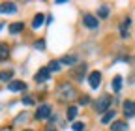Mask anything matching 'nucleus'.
<instances>
[{"label":"nucleus","mask_w":135,"mask_h":131,"mask_svg":"<svg viewBox=\"0 0 135 131\" xmlns=\"http://www.w3.org/2000/svg\"><path fill=\"white\" fill-rule=\"evenodd\" d=\"M73 95H75V92H73V88L70 84H62L58 88V97H62V99H71Z\"/></svg>","instance_id":"nucleus-1"},{"label":"nucleus","mask_w":135,"mask_h":131,"mask_svg":"<svg viewBox=\"0 0 135 131\" xmlns=\"http://www.w3.org/2000/svg\"><path fill=\"white\" fill-rule=\"evenodd\" d=\"M109 105H111V97L109 95H101L99 99L96 101V110H99V112H103V110H107L109 109Z\"/></svg>","instance_id":"nucleus-2"},{"label":"nucleus","mask_w":135,"mask_h":131,"mask_svg":"<svg viewBox=\"0 0 135 131\" xmlns=\"http://www.w3.org/2000/svg\"><path fill=\"white\" fill-rule=\"evenodd\" d=\"M15 11H17V6L11 4V2H2V4H0V13H2V15H11Z\"/></svg>","instance_id":"nucleus-3"},{"label":"nucleus","mask_w":135,"mask_h":131,"mask_svg":"<svg viewBox=\"0 0 135 131\" xmlns=\"http://www.w3.org/2000/svg\"><path fill=\"white\" fill-rule=\"evenodd\" d=\"M83 23H84V26H86V28H90V30H96V28H98V19L94 17V15H90V13H86V15H84Z\"/></svg>","instance_id":"nucleus-4"},{"label":"nucleus","mask_w":135,"mask_h":131,"mask_svg":"<svg viewBox=\"0 0 135 131\" xmlns=\"http://www.w3.org/2000/svg\"><path fill=\"white\" fill-rule=\"evenodd\" d=\"M49 116H51V107L49 105H41L38 109V112H36V118L38 120H47Z\"/></svg>","instance_id":"nucleus-5"},{"label":"nucleus","mask_w":135,"mask_h":131,"mask_svg":"<svg viewBox=\"0 0 135 131\" xmlns=\"http://www.w3.org/2000/svg\"><path fill=\"white\" fill-rule=\"evenodd\" d=\"M99 83H101V73H99V71H92V73L88 75V84H90L92 88H98Z\"/></svg>","instance_id":"nucleus-6"},{"label":"nucleus","mask_w":135,"mask_h":131,"mask_svg":"<svg viewBox=\"0 0 135 131\" xmlns=\"http://www.w3.org/2000/svg\"><path fill=\"white\" fill-rule=\"evenodd\" d=\"M25 88H26V84L23 83V80H9V84H8L9 92H23Z\"/></svg>","instance_id":"nucleus-7"},{"label":"nucleus","mask_w":135,"mask_h":131,"mask_svg":"<svg viewBox=\"0 0 135 131\" xmlns=\"http://www.w3.org/2000/svg\"><path fill=\"white\" fill-rule=\"evenodd\" d=\"M133 114H135V103L133 101H124V116L131 118Z\"/></svg>","instance_id":"nucleus-8"},{"label":"nucleus","mask_w":135,"mask_h":131,"mask_svg":"<svg viewBox=\"0 0 135 131\" xmlns=\"http://www.w3.org/2000/svg\"><path fill=\"white\" fill-rule=\"evenodd\" d=\"M49 75H51V71H49L47 68H41V69L36 73V83H45V80L49 79Z\"/></svg>","instance_id":"nucleus-9"},{"label":"nucleus","mask_w":135,"mask_h":131,"mask_svg":"<svg viewBox=\"0 0 135 131\" xmlns=\"http://www.w3.org/2000/svg\"><path fill=\"white\" fill-rule=\"evenodd\" d=\"M9 58V47L6 43H0V60H8Z\"/></svg>","instance_id":"nucleus-10"},{"label":"nucleus","mask_w":135,"mask_h":131,"mask_svg":"<svg viewBox=\"0 0 135 131\" xmlns=\"http://www.w3.org/2000/svg\"><path fill=\"white\" fill-rule=\"evenodd\" d=\"M43 21H45L43 13H38L36 17H34V21H32V28H40V26L43 24Z\"/></svg>","instance_id":"nucleus-11"},{"label":"nucleus","mask_w":135,"mask_h":131,"mask_svg":"<svg viewBox=\"0 0 135 131\" xmlns=\"http://www.w3.org/2000/svg\"><path fill=\"white\" fill-rule=\"evenodd\" d=\"M114 118V110H107L103 116H101V124H111Z\"/></svg>","instance_id":"nucleus-12"},{"label":"nucleus","mask_w":135,"mask_h":131,"mask_svg":"<svg viewBox=\"0 0 135 131\" xmlns=\"http://www.w3.org/2000/svg\"><path fill=\"white\" fill-rule=\"evenodd\" d=\"M113 90H114V92H120V90H122V77L116 75V77L113 79Z\"/></svg>","instance_id":"nucleus-13"},{"label":"nucleus","mask_w":135,"mask_h":131,"mask_svg":"<svg viewBox=\"0 0 135 131\" xmlns=\"http://www.w3.org/2000/svg\"><path fill=\"white\" fill-rule=\"evenodd\" d=\"M23 28H25L23 23H13V24H9V32H11V34H19Z\"/></svg>","instance_id":"nucleus-14"},{"label":"nucleus","mask_w":135,"mask_h":131,"mask_svg":"<svg viewBox=\"0 0 135 131\" xmlns=\"http://www.w3.org/2000/svg\"><path fill=\"white\" fill-rule=\"evenodd\" d=\"M113 131H128V124H124V122H114V124H113Z\"/></svg>","instance_id":"nucleus-15"},{"label":"nucleus","mask_w":135,"mask_h":131,"mask_svg":"<svg viewBox=\"0 0 135 131\" xmlns=\"http://www.w3.org/2000/svg\"><path fill=\"white\" fill-rule=\"evenodd\" d=\"M62 64L73 66V64H77V56H71V54H68V56H64V58H62Z\"/></svg>","instance_id":"nucleus-16"},{"label":"nucleus","mask_w":135,"mask_h":131,"mask_svg":"<svg viewBox=\"0 0 135 131\" xmlns=\"http://www.w3.org/2000/svg\"><path fill=\"white\" fill-rule=\"evenodd\" d=\"M47 69H49V71H58V69H60V62H56V60H55V62H51Z\"/></svg>","instance_id":"nucleus-17"},{"label":"nucleus","mask_w":135,"mask_h":131,"mask_svg":"<svg viewBox=\"0 0 135 131\" xmlns=\"http://www.w3.org/2000/svg\"><path fill=\"white\" fill-rule=\"evenodd\" d=\"M75 116H77V107H70V109H68V118L73 120Z\"/></svg>","instance_id":"nucleus-18"},{"label":"nucleus","mask_w":135,"mask_h":131,"mask_svg":"<svg viewBox=\"0 0 135 131\" xmlns=\"http://www.w3.org/2000/svg\"><path fill=\"white\" fill-rule=\"evenodd\" d=\"M11 77H13L11 71H2V73H0V80H9Z\"/></svg>","instance_id":"nucleus-19"},{"label":"nucleus","mask_w":135,"mask_h":131,"mask_svg":"<svg viewBox=\"0 0 135 131\" xmlns=\"http://www.w3.org/2000/svg\"><path fill=\"white\" fill-rule=\"evenodd\" d=\"M98 15H99V17H101V19H105V17H107V15H109V9H107L105 6H103V8H99V11H98Z\"/></svg>","instance_id":"nucleus-20"},{"label":"nucleus","mask_w":135,"mask_h":131,"mask_svg":"<svg viewBox=\"0 0 135 131\" xmlns=\"http://www.w3.org/2000/svg\"><path fill=\"white\" fill-rule=\"evenodd\" d=\"M128 26H129V19H126V21H124V24H122V28H120L122 36H128Z\"/></svg>","instance_id":"nucleus-21"},{"label":"nucleus","mask_w":135,"mask_h":131,"mask_svg":"<svg viewBox=\"0 0 135 131\" xmlns=\"http://www.w3.org/2000/svg\"><path fill=\"white\" fill-rule=\"evenodd\" d=\"M71 127H73V131H83V129H84V124H81V122H75Z\"/></svg>","instance_id":"nucleus-22"},{"label":"nucleus","mask_w":135,"mask_h":131,"mask_svg":"<svg viewBox=\"0 0 135 131\" xmlns=\"http://www.w3.org/2000/svg\"><path fill=\"white\" fill-rule=\"evenodd\" d=\"M36 49H40V51H43V49H45V41H43V39L36 41Z\"/></svg>","instance_id":"nucleus-23"},{"label":"nucleus","mask_w":135,"mask_h":131,"mask_svg":"<svg viewBox=\"0 0 135 131\" xmlns=\"http://www.w3.org/2000/svg\"><path fill=\"white\" fill-rule=\"evenodd\" d=\"M88 103H90V97H88V95L81 97V105H88Z\"/></svg>","instance_id":"nucleus-24"},{"label":"nucleus","mask_w":135,"mask_h":131,"mask_svg":"<svg viewBox=\"0 0 135 131\" xmlns=\"http://www.w3.org/2000/svg\"><path fill=\"white\" fill-rule=\"evenodd\" d=\"M32 103H34L32 97H25V99H23V105H32Z\"/></svg>","instance_id":"nucleus-25"},{"label":"nucleus","mask_w":135,"mask_h":131,"mask_svg":"<svg viewBox=\"0 0 135 131\" xmlns=\"http://www.w3.org/2000/svg\"><path fill=\"white\" fill-rule=\"evenodd\" d=\"M47 131H56V129H47Z\"/></svg>","instance_id":"nucleus-26"},{"label":"nucleus","mask_w":135,"mask_h":131,"mask_svg":"<svg viewBox=\"0 0 135 131\" xmlns=\"http://www.w3.org/2000/svg\"><path fill=\"white\" fill-rule=\"evenodd\" d=\"M26 131H32V129H26Z\"/></svg>","instance_id":"nucleus-27"},{"label":"nucleus","mask_w":135,"mask_h":131,"mask_svg":"<svg viewBox=\"0 0 135 131\" xmlns=\"http://www.w3.org/2000/svg\"><path fill=\"white\" fill-rule=\"evenodd\" d=\"M0 28H2V24H0Z\"/></svg>","instance_id":"nucleus-28"}]
</instances>
